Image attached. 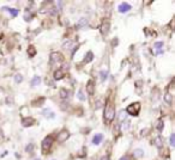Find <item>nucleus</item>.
I'll use <instances>...</instances> for the list:
<instances>
[{"label": "nucleus", "mask_w": 175, "mask_h": 160, "mask_svg": "<svg viewBox=\"0 0 175 160\" xmlns=\"http://www.w3.org/2000/svg\"><path fill=\"white\" fill-rule=\"evenodd\" d=\"M133 154H134V157H136V158H140V157H143V149H140V148L136 149Z\"/></svg>", "instance_id": "5701e85b"}, {"label": "nucleus", "mask_w": 175, "mask_h": 160, "mask_svg": "<svg viewBox=\"0 0 175 160\" xmlns=\"http://www.w3.org/2000/svg\"><path fill=\"white\" fill-rule=\"evenodd\" d=\"M22 80H23V77H22L21 74H16V77H15V81H16L17 84H19V83H22Z\"/></svg>", "instance_id": "a878e982"}, {"label": "nucleus", "mask_w": 175, "mask_h": 160, "mask_svg": "<svg viewBox=\"0 0 175 160\" xmlns=\"http://www.w3.org/2000/svg\"><path fill=\"white\" fill-rule=\"evenodd\" d=\"M164 100L168 103V104H172V100H173V96L170 92H166V96H164Z\"/></svg>", "instance_id": "aec40b11"}, {"label": "nucleus", "mask_w": 175, "mask_h": 160, "mask_svg": "<svg viewBox=\"0 0 175 160\" xmlns=\"http://www.w3.org/2000/svg\"><path fill=\"white\" fill-rule=\"evenodd\" d=\"M86 91L90 96H92L95 93V83L92 80H89L88 84H86Z\"/></svg>", "instance_id": "9d476101"}, {"label": "nucleus", "mask_w": 175, "mask_h": 160, "mask_svg": "<svg viewBox=\"0 0 175 160\" xmlns=\"http://www.w3.org/2000/svg\"><path fill=\"white\" fill-rule=\"evenodd\" d=\"M70 95V92L66 90V89H60V91H59V96L61 97L63 99H66L67 97Z\"/></svg>", "instance_id": "dca6fc26"}, {"label": "nucleus", "mask_w": 175, "mask_h": 160, "mask_svg": "<svg viewBox=\"0 0 175 160\" xmlns=\"http://www.w3.org/2000/svg\"><path fill=\"white\" fill-rule=\"evenodd\" d=\"M103 117H105V123H110L114 117H115V106L113 103H107L105 106V112H103Z\"/></svg>", "instance_id": "f257e3e1"}, {"label": "nucleus", "mask_w": 175, "mask_h": 160, "mask_svg": "<svg viewBox=\"0 0 175 160\" xmlns=\"http://www.w3.org/2000/svg\"><path fill=\"white\" fill-rule=\"evenodd\" d=\"M162 129H163V121H162V120H158V121H157V130L161 131Z\"/></svg>", "instance_id": "c85d7f7f"}, {"label": "nucleus", "mask_w": 175, "mask_h": 160, "mask_svg": "<svg viewBox=\"0 0 175 160\" xmlns=\"http://www.w3.org/2000/svg\"><path fill=\"white\" fill-rule=\"evenodd\" d=\"M154 143L156 145L157 148H162V146H163V140H162V137H161V136H157V137L155 139Z\"/></svg>", "instance_id": "2eb2a0df"}, {"label": "nucleus", "mask_w": 175, "mask_h": 160, "mask_svg": "<svg viewBox=\"0 0 175 160\" xmlns=\"http://www.w3.org/2000/svg\"><path fill=\"white\" fill-rule=\"evenodd\" d=\"M169 142H170V146H172V147H174V146H175V134H174V133H173V134L170 135Z\"/></svg>", "instance_id": "cd10ccee"}, {"label": "nucleus", "mask_w": 175, "mask_h": 160, "mask_svg": "<svg viewBox=\"0 0 175 160\" xmlns=\"http://www.w3.org/2000/svg\"><path fill=\"white\" fill-rule=\"evenodd\" d=\"M49 62H50V64H63V62H64V56H63L60 53L54 52V53H52L50 56H49Z\"/></svg>", "instance_id": "7ed1b4c3"}, {"label": "nucleus", "mask_w": 175, "mask_h": 160, "mask_svg": "<svg viewBox=\"0 0 175 160\" xmlns=\"http://www.w3.org/2000/svg\"><path fill=\"white\" fill-rule=\"evenodd\" d=\"M52 143H53V137H52V136H46V137L42 140L41 147H42V149H43L44 152H47L48 149H50Z\"/></svg>", "instance_id": "20e7f679"}, {"label": "nucleus", "mask_w": 175, "mask_h": 160, "mask_svg": "<svg viewBox=\"0 0 175 160\" xmlns=\"http://www.w3.org/2000/svg\"><path fill=\"white\" fill-rule=\"evenodd\" d=\"M33 148H34V145H33V143H30V145H28V146H27V149H25V151L29 153V152H31V151H33Z\"/></svg>", "instance_id": "c756f323"}, {"label": "nucleus", "mask_w": 175, "mask_h": 160, "mask_svg": "<svg viewBox=\"0 0 175 160\" xmlns=\"http://www.w3.org/2000/svg\"><path fill=\"white\" fill-rule=\"evenodd\" d=\"M72 44H73V43H72V41H67V42H65V43H64L63 48H64V49H71V48H72Z\"/></svg>", "instance_id": "b1692460"}, {"label": "nucleus", "mask_w": 175, "mask_h": 160, "mask_svg": "<svg viewBox=\"0 0 175 160\" xmlns=\"http://www.w3.org/2000/svg\"><path fill=\"white\" fill-rule=\"evenodd\" d=\"M116 43H119V41H118V38H114L113 42H112V45H113V47H116V45H118Z\"/></svg>", "instance_id": "7c9ffc66"}, {"label": "nucleus", "mask_w": 175, "mask_h": 160, "mask_svg": "<svg viewBox=\"0 0 175 160\" xmlns=\"http://www.w3.org/2000/svg\"><path fill=\"white\" fill-rule=\"evenodd\" d=\"M77 97H78V99H79L80 102H84V100H85V96L83 95V92H82L80 90L78 91V93H77Z\"/></svg>", "instance_id": "393cba45"}, {"label": "nucleus", "mask_w": 175, "mask_h": 160, "mask_svg": "<svg viewBox=\"0 0 175 160\" xmlns=\"http://www.w3.org/2000/svg\"><path fill=\"white\" fill-rule=\"evenodd\" d=\"M119 160H128V157H126V155H125V157H122V158H120V159Z\"/></svg>", "instance_id": "473e14b6"}, {"label": "nucleus", "mask_w": 175, "mask_h": 160, "mask_svg": "<svg viewBox=\"0 0 175 160\" xmlns=\"http://www.w3.org/2000/svg\"><path fill=\"white\" fill-rule=\"evenodd\" d=\"M69 137H70L69 130L64 129V130H61V131L59 133V135H58V141H59V142H64V141L69 140Z\"/></svg>", "instance_id": "423d86ee"}, {"label": "nucleus", "mask_w": 175, "mask_h": 160, "mask_svg": "<svg viewBox=\"0 0 175 160\" xmlns=\"http://www.w3.org/2000/svg\"><path fill=\"white\" fill-rule=\"evenodd\" d=\"M33 124H35V120L33 117H23L22 118V126L28 128V127H31Z\"/></svg>", "instance_id": "0eeeda50"}, {"label": "nucleus", "mask_w": 175, "mask_h": 160, "mask_svg": "<svg viewBox=\"0 0 175 160\" xmlns=\"http://www.w3.org/2000/svg\"><path fill=\"white\" fill-rule=\"evenodd\" d=\"M147 130H149V129H143V131H141V134H140V135H141V136H144L145 134H147Z\"/></svg>", "instance_id": "2f4dec72"}, {"label": "nucleus", "mask_w": 175, "mask_h": 160, "mask_svg": "<svg viewBox=\"0 0 175 160\" xmlns=\"http://www.w3.org/2000/svg\"><path fill=\"white\" fill-rule=\"evenodd\" d=\"M139 110H140V104L138 102H136V103L130 104L125 111H126V114H128V115H131V116H138V115H139Z\"/></svg>", "instance_id": "f03ea898"}, {"label": "nucleus", "mask_w": 175, "mask_h": 160, "mask_svg": "<svg viewBox=\"0 0 175 160\" xmlns=\"http://www.w3.org/2000/svg\"><path fill=\"white\" fill-rule=\"evenodd\" d=\"M131 8H132V6H131L130 4H127V2H122V4H120L119 7H118V10H119L120 13H126V12L130 11Z\"/></svg>", "instance_id": "6e6552de"}, {"label": "nucleus", "mask_w": 175, "mask_h": 160, "mask_svg": "<svg viewBox=\"0 0 175 160\" xmlns=\"http://www.w3.org/2000/svg\"><path fill=\"white\" fill-rule=\"evenodd\" d=\"M101 160H109V159H108V157H102Z\"/></svg>", "instance_id": "72a5a7b5"}, {"label": "nucleus", "mask_w": 175, "mask_h": 160, "mask_svg": "<svg viewBox=\"0 0 175 160\" xmlns=\"http://www.w3.org/2000/svg\"><path fill=\"white\" fill-rule=\"evenodd\" d=\"M65 77V72L63 71V69H57L55 72H54V79L55 80H60V79H63Z\"/></svg>", "instance_id": "9b49d317"}, {"label": "nucleus", "mask_w": 175, "mask_h": 160, "mask_svg": "<svg viewBox=\"0 0 175 160\" xmlns=\"http://www.w3.org/2000/svg\"><path fill=\"white\" fill-rule=\"evenodd\" d=\"M42 115H43L46 118H54V117H55V114L52 112L50 109H44V110L42 111Z\"/></svg>", "instance_id": "f8f14e48"}, {"label": "nucleus", "mask_w": 175, "mask_h": 160, "mask_svg": "<svg viewBox=\"0 0 175 160\" xmlns=\"http://www.w3.org/2000/svg\"><path fill=\"white\" fill-rule=\"evenodd\" d=\"M100 75H101V81H105V79L108 77V71H101Z\"/></svg>", "instance_id": "412c9836"}, {"label": "nucleus", "mask_w": 175, "mask_h": 160, "mask_svg": "<svg viewBox=\"0 0 175 160\" xmlns=\"http://www.w3.org/2000/svg\"><path fill=\"white\" fill-rule=\"evenodd\" d=\"M40 83H41V78H40L38 75H35V77L31 79V83H30V85L34 87V86H37Z\"/></svg>", "instance_id": "f3484780"}, {"label": "nucleus", "mask_w": 175, "mask_h": 160, "mask_svg": "<svg viewBox=\"0 0 175 160\" xmlns=\"http://www.w3.org/2000/svg\"><path fill=\"white\" fill-rule=\"evenodd\" d=\"M4 10H5V11H8L10 14H11V17H17L18 13H19L18 10H16V8H11V7H4Z\"/></svg>", "instance_id": "ddd939ff"}, {"label": "nucleus", "mask_w": 175, "mask_h": 160, "mask_svg": "<svg viewBox=\"0 0 175 160\" xmlns=\"http://www.w3.org/2000/svg\"><path fill=\"white\" fill-rule=\"evenodd\" d=\"M103 141V134H101V133H99V134H96L94 137H92V145H95V146H99L101 142Z\"/></svg>", "instance_id": "1a4fd4ad"}, {"label": "nucleus", "mask_w": 175, "mask_h": 160, "mask_svg": "<svg viewBox=\"0 0 175 160\" xmlns=\"http://www.w3.org/2000/svg\"><path fill=\"white\" fill-rule=\"evenodd\" d=\"M86 25H88V20H86L85 18H82V19L78 22V25H77V27H78V29H83V28H85Z\"/></svg>", "instance_id": "a211bd4d"}, {"label": "nucleus", "mask_w": 175, "mask_h": 160, "mask_svg": "<svg viewBox=\"0 0 175 160\" xmlns=\"http://www.w3.org/2000/svg\"><path fill=\"white\" fill-rule=\"evenodd\" d=\"M162 47H163V42H161V41H160V42H156V43L154 44V48H155L156 52H157L158 49H161Z\"/></svg>", "instance_id": "4be33fe9"}, {"label": "nucleus", "mask_w": 175, "mask_h": 160, "mask_svg": "<svg viewBox=\"0 0 175 160\" xmlns=\"http://www.w3.org/2000/svg\"><path fill=\"white\" fill-rule=\"evenodd\" d=\"M35 102H38V103H35V104H33V105H34V106H40V105H42V104L44 103V98L42 97V98L37 99V100H35Z\"/></svg>", "instance_id": "bb28decb"}, {"label": "nucleus", "mask_w": 175, "mask_h": 160, "mask_svg": "<svg viewBox=\"0 0 175 160\" xmlns=\"http://www.w3.org/2000/svg\"><path fill=\"white\" fill-rule=\"evenodd\" d=\"M28 54H29V56L30 58H34L36 54V49L35 47H33V45H30L29 48H28Z\"/></svg>", "instance_id": "6ab92c4d"}, {"label": "nucleus", "mask_w": 175, "mask_h": 160, "mask_svg": "<svg viewBox=\"0 0 175 160\" xmlns=\"http://www.w3.org/2000/svg\"><path fill=\"white\" fill-rule=\"evenodd\" d=\"M92 59H94V54H92V52H88L86 55H85V58H84V60H83V64H88V62L92 61Z\"/></svg>", "instance_id": "4468645a"}, {"label": "nucleus", "mask_w": 175, "mask_h": 160, "mask_svg": "<svg viewBox=\"0 0 175 160\" xmlns=\"http://www.w3.org/2000/svg\"><path fill=\"white\" fill-rule=\"evenodd\" d=\"M109 27H110V24H109V20L108 19H103L102 20V23H101V25H100V32L105 36L108 31H109Z\"/></svg>", "instance_id": "39448f33"}]
</instances>
